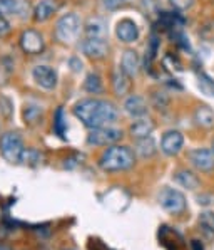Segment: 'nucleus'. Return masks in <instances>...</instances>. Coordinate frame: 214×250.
Here are the masks:
<instances>
[{
    "mask_svg": "<svg viewBox=\"0 0 214 250\" xmlns=\"http://www.w3.org/2000/svg\"><path fill=\"white\" fill-rule=\"evenodd\" d=\"M74 114L87 128H102L117 121L119 111L117 107L104 99H84L75 104Z\"/></svg>",
    "mask_w": 214,
    "mask_h": 250,
    "instance_id": "nucleus-1",
    "label": "nucleus"
},
{
    "mask_svg": "<svg viewBox=\"0 0 214 250\" xmlns=\"http://www.w3.org/2000/svg\"><path fill=\"white\" fill-rule=\"evenodd\" d=\"M99 167L109 173L129 170L134 167V153L127 146L114 145L102 153L101 160H99Z\"/></svg>",
    "mask_w": 214,
    "mask_h": 250,
    "instance_id": "nucleus-2",
    "label": "nucleus"
},
{
    "mask_svg": "<svg viewBox=\"0 0 214 250\" xmlns=\"http://www.w3.org/2000/svg\"><path fill=\"white\" fill-rule=\"evenodd\" d=\"M80 34V21L75 14H66L59 19L55 25V36L57 39L64 44H72L77 41Z\"/></svg>",
    "mask_w": 214,
    "mask_h": 250,
    "instance_id": "nucleus-3",
    "label": "nucleus"
},
{
    "mask_svg": "<svg viewBox=\"0 0 214 250\" xmlns=\"http://www.w3.org/2000/svg\"><path fill=\"white\" fill-rule=\"evenodd\" d=\"M24 149V141H22L20 134L7 133L0 138V153L9 163H20Z\"/></svg>",
    "mask_w": 214,
    "mask_h": 250,
    "instance_id": "nucleus-4",
    "label": "nucleus"
},
{
    "mask_svg": "<svg viewBox=\"0 0 214 250\" xmlns=\"http://www.w3.org/2000/svg\"><path fill=\"white\" fill-rule=\"evenodd\" d=\"M158 200H159V205L173 215L182 213L187 207L184 195H182L179 190H174V188H169V187H166V188L160 190Z\"/></svg>",
    "mask_w": 214,
    "mask_h": 250,
    "instance_id": "nucleus-5",
    "label": "nucleus"
},
{
    "mask_svg": "<svg viewBox=\"0 0 214 250\" xmlns=\"http://www.w3.org/2000/svg\"><path fill=\"white\" fill-rule=\"evenodd\" d=\"M122 138V131L110 126H102V128H94L87 136V143L94 146H107L117 143Z\"/></svg>",
    "mask_w": 214,
    "mask_h": 250,
    "instance_id": "nucleus-6",
    "label": "nucleus"
},
{
    "mask_svg": "<svg viewBox=\"0 0 214 250\" xmlns=\"http://www.w3.org/2000/svg\"><path fill=\"white\" fill-rule=\"evenodd\" d=\"M189 161L194 168L199 171H213L214 170V151L208 148H197L189 153Z\"/></svg>",
    "mask_w": 214,
    "mask_h": 250,
    "instance_id": "nucleus-7",
    "label": "nucleus"
},
{
    "mask_svg": "<svg viewBox=\"0 0 214 250\" xmlns=\"http://www.w3.org/2000/svg\"><path fill=\"white\" fill-rule=\"evenodd\" d=\"M184 146V136L179 131H167L160 140V149H162L164 155L167 156H174Z\"/></svg>",
    "mask_w": 214,
    "mask_h": 250,
    "instance_id": "nucleus-8",
    "label": "nucleus"
},
{
    "mask_svg": "<svg viewBox=\"0 0 214 250\" xmlns=\"http://www.w3.org/2000/svg\"><path fill=\"white\" fill-rule=\"evenodd\" d=\"M20 45L27 54L36 56V54H40L44 51V39H42V36L39 32L29 29V30H25V32H22Z\"/></svg>",
    "mask_w": 214,
    "mask_h": 250,
    "instance_id": "nucleus-9",
    "label": "nucleus"
},
{
    "mask_svg": "<svg viewBox=\"0 0 214 250\" xmlns=\"http://www.w3.org/2000/svg\"><path fill=\"white\" fill-rule=\"evenodd\" d=\"M32 76L36 79V83L44 89H54L57 86V74L54 69L49 66H37L34 67Z\"/></svg>",
    "mask_w": 214,
    "mask_h": 250,
    "instance_id": "nucleus-10",
    "label": "nucleus"
},
{
    "mask_svg": "<svg viewBox=\"0 0 214 250\" xmlns=\"http://www.w3.org/2000/svg\"><path fill=\"white\" fill-rule=\"evenodd\" d=\"M82 51L86 56L92 57V59H104L109 52V45L104 39H95V37H89L82 44Z\"/></svg>",
    "mask_w": 214,
    "mask_h": 250,
    "instance_id": "nucleus-11",
    "label": "nucleus"
},
{
    "mask_svg": "<svg viewBox=\"0 0 214 250\" xmlns=\"http://www.w3.org/2000/svg\"><path fill=\"white\" fill-rule=\"evenodd\" d=\"M116 34L121 42L131 44V42L137 41V37H139V29H137L136 22L131 21V19H122L121 22H117Z\"/></svg>",
    "mask_w": 214,
    "mask_h": 250,
    "instance_id": "nucleus-12",
    "label": "nucleus"
},
{
    "mask_svg": "<svg viewBox=\"0 0 214 250\" xmlns=\"http://www.w3.org/2000/svg\"><path fill=\"white\" fill-rule=\"evenodd\" d=\"M124 109H125V113L132 118H144L147 114V103H146V99L141 98V96L132 94L125 99Z\"/></svg>",
    "mask_w": 214,
    "mask_h": 250,
    "instance_id": "nucleus-13",
    "label": "nucleus"
},
{
    "mask_svg": "<svg viewBox=\"0 0 214 250\" xmlns=\"http://www.w3.org/2000/svg\"><path fill=\"white\" fill-rule=\"evenodd\" d=\"M57 9H59V3L57 2H54V0H42L39 5L36 7V10H34V19L37 22H45L57 12Z\"/></svg>",
    "mask_w": 214,
    "mask_h": 250,
    "instance_id": "nucleus-14",
    "label": "nucleus"
},
{
    "mask_svg": "<svg viewBox=\"0 0 214 250\" xmlns=\"http://www.w3.org/2000/svg\"><path fill=\"white\" fill-rule=\"evenodd\" d=\"M112 87H114V92L117 96H125L129 94L132 87V83H131V76L125 74L122 69L114 72V78H112Z\"/></svg>",
    "mask_w": 214,
    "mask_h": 250,
    "instance_id": "nucleus-15",
    "label": "nucleus"
},
{
    "mask_svg": "<svg viewBox=\"0 0 214 250\" xmlns=\"http://www.w3.org/2000/svg\"><path fill=\"white\" fill-rule=\"evenodd\" d=\"M139 66H141V61H139V56L137 52L134 51H125L122 54V61H121V69L125 72L127 76H136L137 71H139Z\"/></svg>",
    "mask_w": 214,
    "mask_h": 250,
    "instance_id": "nucleus-16",
    "label": "nucleus"
},
{
    "mask_svg": "<svg viewBox=\"0 0 214 250\" xmlns=\"http://www.w3.org/2000/svg\"><path fill=\"white\" fill-rule=\"evenodd\" d=\"M154 131V123L149 118H141L137 121H134V125L131 126V134L136 140H143V138L151 136V133Z\"/></svg>",
    "mask_w": 214,
    "mask_h": 250,
    "instance_id": "nucleus-17",
    "label": "nucleus"
},
{
    "mask_svg": "<svg viewBox=\"0 0 214 250\" xmlns=\"http://www.w3.org/2000/svg\"><path fill=\"white\" fill-rule=\"evenodd\" d=\"M194 121L202 128H213L214 126V111L209 106H199L194 113Z\"/></svg>",
    "mask_w": 214,
    "mask_h": 250,
    "instance_id": "nucleus-18",
    "label": "nucleus"
},
{
    "mask_svg": "<svg viewBox=\"0 0 214 250\" xmlns=\"http://www.w3.org/2000/svg\"><path fill=\"white\" fill-rule=\"evenodd\" d=\"M25 9V3L20 0H0V14L3 17H10V15H18Z\"/></svg>",
    "mask_w": 214,
    "mask_h": 250,
    "instance_id": "nucleus-19",
    "label": "nucleus"
},
{
    "mask_svg": "<svg viewBox=\"0 0 214 250\" xmlns=\"http://www.w3.org/2000/svg\"><path fill=\"white\" fill-rule=\"evenodd\" d=\"M106 24L101 19H90L86 24V34L87 37H95V39H104L106 37Z\"/></svg>",
    "mask_w": 214,
    "mask_h": 250,
    "instance_id": "nucleus-20",
    "label": "nucleus"
},
{
    "mask_svg": "<svg viewBox=\"0 0 214 250\" xmlns=\"http://www.w3.org/2000/svg\"><path fill=\"white\" fill-rule=\"evenodd\" d=\"M174 178H176V182L181 185V187L187 188V190H196V188L199 187V180H197V176L193 175L191 171L182 170V171H179Z\"/></svg>",
    "mask_w": 214,
    "mask_h": 250,
    "instance_id": "nucleus-21",
    "label": "nucleus"
},
{
    "mask_svg": "<svg viewBox=\"0 0 214 250\" xmlns=\"http://www.w3.org/2000/svg\"><path fill=\"white\" fill-rule=\"evenodd\" d=\"M136 151L139 153L141 158H151V156L156 153V141L152 140L151 136L143 138V140L137 141Z\"/></svg>",
    "mask_w": 214,
    "mask_h": 250,
    "instance_id": "nucleus-22",
    "label": "nucleus"
},
{
    "mask_svg": "<svg viewBox=\"0 0 214 250\" xmlns=\"http://www.w3.org/2000/svg\"><path fill=\"white\" fill-rule=\"evenodd\" d=\"M14 61L10 57H0V86L7 84L12 78Z\"/></svg>",
    "mask_w": 214,
    "mask_h": 250,
    "instance_id": "nucleus-23",
    "label": "nucleus"
},
{
    "mask_svg": "<svg viewBox=\"0 0 214 250\" xmlns=\"http://www.w3.org/2000/svg\"><path fill=\"white\" fill-rule=\"evenodd\" d=\"M86 91L92 92V94H99V92H102V81H101V76L99 74H89L86 79Z\"/></svg>",
    "mask_w": 214,
    "mask_h": 250,
    "instance_id": "nucleus-24",
    "label": "nucleus"
},
{
    "mask_svg": "<svg viewBox=\"0 0 214 250\" xmlns=\"http://www.w3.org/2000/svg\"><path fill=\"white\" fill-rule=\"evenodd\" d=\"M24 119L27 125H37L42 119V109L37 106H30L24 111Z\"/></svg>",
    "mask_w": 214,
    "mask_h": 250,
    "instance_id": "nucleus-25",
    "label": "nucleus"
},
{
    "mask_svg": "<svg viewBox=\"0 0 214 250\" xmlns=\"http://www.w3.org/2000/svg\"><path fill=\"white\" fill-rule=\"evenodd\" d=\"M42 160V155L37 149L34 148H25L24 153H22V158H20V163L24 165H37L39 161Z\"/></svg>",
    "mask_w": 214,
    "mask_h": 250,
    "instance_id": "nucleus-26",
    "label": "nucleus"
},
{
    "mask_svg": "<svg viewBox=\"0 0 214 250\" xmlns=\"http://www.w3.org/2000/svg\"><path fill=\"white\" fill-rule=\"evenodd\" d=\"M199 87L202 92H206L208 96H214V81L209 79L208 76L202 74L199 78Z\"/></svg>",
    "mask_w": 214,
    "mask_h": 250,
    "instance_id": "nucleus-27",
    "label": "nucleus"
},
{
    "mask_svg": "<svg viewBox=\"0 0 214 250\" xmlns=\"http://www.w3.org/2000/svg\"><path fill=\"white\" fill-rule=\"evenodd\" d=\"M199 222L204 229L214 232V211H202L201 217H199Z\"/></svg>",
    "mask_w": 214,
    "mask_h": 250,
    "instance_id": "nucleus-28",
    "label": "nucleus"
},
{
    "mask_svg": "<svg viewBox=\"0 0 214 250\" xmlns=\"http://www.w3.org/2000/svg\"><path fill=\"white\" fill-rule=\"evenodd\" d=\"M54 128H55L57 134L64 136V129H66V123H64V111L59 109L55 114V123H54Z\"/></svg>",
    "mask_w": 214,
    "mask_h": 250,
    "instance_id": "nucleus-29",
    "label": "nucleus"
},
{
    "mask_svg": "<svg viewBox=\"0 0 214 250\" xmlns=\"http://www.w3.org/2000/svg\"><path fill=\"white\" fill-rule=\"evenodd\" d=\"M169 2H171V5H173L174 9L187 10V9H191V7H193L194 0H169Z\"/></svg>",
    "mask_w": 214,
    "mask_h": 250,
    "instance_id": "nucleus-30",
    "label": "nucleus"
},
{
    "mask_svg": "<svg viewBox=\"0 0 214 250\" xmlns=\"http://www.w3.org/2000/svg\"><path fill=\"white\" fill-rule=\"evenodd\" d=\"M9 32H10V25H9V22H7V19L3 17L2 14H0V37H5Z\"/></svg>",
    "mask_w": 214,
    "mask_h": 250,
    "instance_id": "nucleus-31",
    "label": "nucleus"
},
{
    "mask_svg": "<svg viewBox=\"0 0 214 250\" xmlns=\"http://www.w3.org/2000/svg\"><path fill=\"white\" fill-rule=\"evenodd\" d=\"M104 3L109 9H117V7L124 5V0H104Z\"/></svg>",
    "mask_w": 214,
    "mask_h": 250,
    "instance_id": "nucleus-32",
    "label": "nucleus"
},
{
    "mask_svg": "<svg viewBox=\"0 0 214 250\" xmlns=\"http://www.w3.org/2000/svg\"><path fill=\"white\" fill-rule=\"evenodd\" d=\"M71 64H72V66H74L72 69H74L75 72H79L80 69H82V62H79L77 59H71Z\"/></svg>",
    "mask_w": 214,
    "mask_h": 250,
    "instance_id": "nucleus-33",
    "label": "nucleus"
},
{
    "mask_svg": "<svg viewBox=\"0 0 214 250\" xmlns=\"http://www.w3.org/2000/svg\"><path fill=\"white\" fill-rule=\"evenodd\" d=\"M191 245H193L194 250H204V247H202V244L199 240H193V244H191Z\"/></svg>",
    "mask_w": 214,
    "mask_h": 250,
    "instance_id": "nucleus-34",
    "label": "nucleus"
},
{
    "mask_svg": "<svg viewBox=\"0 0 214 250\" xmlns=\"http://www.w3.org/2000/svg\"><path fill=\"white\" fill-rule=\"evenodd\" d=\"M0 250H12V247L7 244H0Z\"/></svg>",
    "mask_w": 214,
    "mask_h": 250,
    "instance_id": "nucleus-35",
    "label": "nucleus"
},
{
    "mask_svg": "<svg viewBox=\"0 0 214 250\" xmlns=\"http://www.w3.org/2000/svg\"><path fill=\"white\" fill-rule=\"evenodd\" d=\"M213 151H214V141H213Z\"/></svg>",
    "mask_w": 214,
    "mask_h": 250,
    "instance_id": "nucleus-36",
    "label": "nucleus"
}]
</instances>
